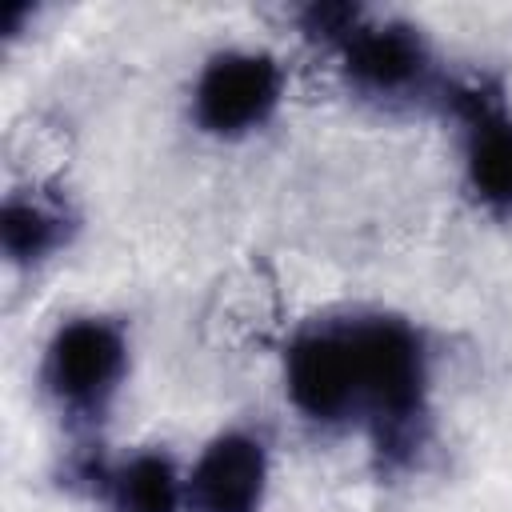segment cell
<instances>
[{
	"mask_svg": "<svg viewBox=\"0 0 512 512\" xmlns=\"http://www.w3.org/2000/svg\"><path fill=\"white\" fill-rule=\"evenodd\" d=\"M432 360L396 312L352 308L304 320L284 344V396L316 428H356L400 464L424 444Z\"/></svg>",
	"mask_w": 512,
	"mask_h": 512,
	"instance_id": "cell-1",
	"label": "cell"
},
{
	"mask_svg": "<svg viewBox=\"0 0 512 512\" xmlns=\"http://www.w3.org/2000/svg\"><path fill=\"white\" fill-rule=\"evenodd\" d=\"M128 332L120 320L100 312L68 316L52 328L40 352V392L52 412L76 428L92 432L108 420L124 380H128Z\"/></svg>",
	"mask_w": 512,
	"mask_h": 512,
	"instance_id": "cell-2",
	"label": "cell"
},
{
	"mask_svg": "<svg viewBox=\"0 0 512 512\" xmlns=\"http://www.w3.org/2000/svg\"><path fill=\"white\" fill-rule=\"evenodd\" d=\"M344 84L372 104H416L436 88V56L428 36L400 16H364L336 48Z\"/></svg>",
	"mask_w": 512,
	"mask_h": 512,
	"instance_id": "cell-3",
	"label": "cell"
},
{
	"mask_svg": "<svg viewBox=\"0 0 512 512\" xmlns=\"http://www.w3.org/2000/svg\"><path fill=\"white\" fill-rule=\"evenodd\" d=\"M284 100V64L264 48H220L192 80V124L216 140L264 128Z\"/></svg>",
	"mask_w": 512,
	"mask_h": 512,
	"instance_id": "cell-4",
	"label": "cell"
},
{
	"mask_svg": "<svg viewBox=\"0 0 512 512\" xmlns=\"http://www.w3.org/2000/svg\"><path fill=\"white\" fill-rule=\"evenodd\" d=\"M464 124V184L492 216H512V112L488 84H464L448 96Z\"/></svg>",
	"mask_w": 512,
	"mask_h": 512,
	"instance_id": "cell-5",
	"label": "cell"
},
{
	"mask_svg": "<svg viewBox=\"0 0 512 512\" xmlns=\"http://www.w3.org/2000/svg\"><path fill=\"white\" fill-rule=\"evenodd\" d=\"M268 472L264 436L252 428H224L184 472V512H260Z\"/></svg>",
	"mask_w": 512,
	"mask_h": 512,
	"instance_id": "cell-6",
	"label": "cell"
},
{
	"mask_svg": "<svg viewBox=\"0 0 512 512\" xmlns=\"http://www.w3.org/2000/svg\"><path fill=\"white\" fill-rule=\"evenodd\" d=\"M80 228L76 208L64 192L44 184L12 188L0 204V252L12 268H40L72 244Z\"/></svg>",
	"mask_w": 512,
	"mask_h": 512,
	"instance_id": "cell-7",
	"label": "cell"
},
{
	"mask_svg": "<svg viewBox=\"0 0 512 512\" xmlns=\"http://www.w3.org/2000/svg\"><path fill=\"white\" fill-rule=\"evenodd\" d=\"M104 512H184V472L164 448H136L112 464H84Z\"/></svg>",
	"mask_w": 512,
	"mask_h": 512,
	"instance_id": "cell-8",
	"label": "cell"
},
{
	"mask_svg": "<svg viewBox=\"0 0 512 512\" xmlns=\"http://www.w3.org/2000/svg\"><path fill=\"white\" fill-rule=\"evenodd\" d=\"M368 12L364 8H356V4H308L304 12H300V28L312 36V40H320V44H328L332 52L356 32V24L364 20Z\"/></svg>",
	"mask_w": 512,
	"mask_h": 512,
	"instance_id": "cell-9",
	"label": "cell"
}]
</instances>
